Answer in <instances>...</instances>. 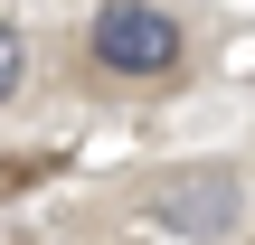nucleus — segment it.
<instances>
[{"mask_svg": "<svg viewBox=\"0 0 255 245\" xmlns=\"http://www.w3.org/2000/svg\"><path fill=\"white\" fill-rule=\"evenodd\" d=\"M85 66L104 85H170L189 66V28L161 0H95L85 9Z\"/></svg>", "mask_w": 255, "mask_h": 245, "instance_id": "obj_1", "label": "nucleus"}, {"mask_svg": "<svg viewBox=\"0 0 255 245\" xmlns=\"http://www.w3.org/2000/svg\"><path fill=\"white\" fill-rule=\"evenodd\" d=\"M246 217V170H170L151 198H142V227L161 245H218L227 227Z\"/></svg>", "mask_w": 255, "mask_h": 245, "instance_id": "obj_2", "label": "nucleus"}, {"mask_svg": "<svg viewBox=\"0 0 255 245\" xmlns=\"http://www.w3.org/2000/svg\"><path fill=\"white\" fill-rule=\"evenodd\" d=\"M28 94V38H19V19H0V104H19Z\"/></svg>", "mask_w": 255, "mask_h": 245, "instance_id": "obj_3", "label": "nucleus"}]
</instances>
